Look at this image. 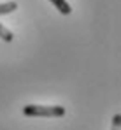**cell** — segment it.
Masks as SVG:
<instances>
[{
    "mask_svg": "<svg viewBox=\"0 0 121 130\" xmlns=\"http://www.w3.org/2000/svg\"><path fill=\"white\" fill-rule=\"evenodd\" d=\"M23 114L28 118H61L65 116L63 106H37L28 104L23 107Z\"/></svg>",
    "mask_w": 121,
    "mask_h": 130,
    "instance_id": "6da1fadb",
    "label": "cell"
},
{
    "mask_svg": "<svg viewBox=\"0 0 121 130\" xmlns=\"http://www.w3.org/2000/svg\"><path fill=\"white\" fill-rule=\"evenodd\" d=\"M49 2L58 9V12L63 14V16H68V14L72 12V7L68 5V2H67V0H49Z\"/></svg>",
    "mask_w": 121,
    "mask_h": 130,
    "instance_id": "7a4b0ae2",
    "label": "cell"
},
{
    "mask_svg": "<svg viewBox=\"0 0 121 130\" xmlns=\"http://www.w3.org/2000/svg\"><path fill=\"white\" fill-rule=\"evenodd\" d=\"M16 9H18V4H16V2H4V4H0V16L11 14V12H14Z\"/></svg>",
    "mask_w": 121,
    "mask_h": 130,
    "instance_id": "3957f363",
    "label": "cell"
},
{
    "mask_svg": "<svg viewBox=\"0 0 121 130\" xmlns=\"http://www.w3.org/2000/svg\"><path fill=\"white\" fill-rule=\"evenodd\" d=\"M0 39H2V41H5V42H11V41L14 39L12 32H11L7 26H4L2 23H0Z\"/></svg>",
    "mask_w": 121,
    "mask_h": 130,
    "instance_id": "277c9868",
    "label": "cell"
},
{
    "mask_svg": "<svg viewBox=\"0 0 121 130\" xmlns=\"http://www.w3.org/2000/svg\"><path fill=\"white\" fill-rule=\"evenodd\" d=\"M121 127V114H114L112 116V128L111 130H119Z\"/></svg>",
    "mask_w": 121,
    "mask_h": 130,
    "instance_id": "5b68a950",
    "label": "cell"
}]
</instances>
